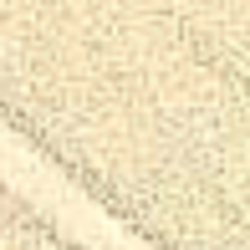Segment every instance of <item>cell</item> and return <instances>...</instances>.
I'll return each instance as SVG.
<instances>
[{
	"mask_svg": "<svg viewBox=\"0 0 250 250\" xmlns=\"http://www.w3.org/2000/svg\"><path fill=\"white\" fill-rule=\"evenodd\" d=\"M174 138H179V153H189V158H214V153H220V143H225V123H220V112H209V107H189V112H179Z\"/></svg>",
	"mask_w": 250,
	"mask_h": 250,
	"instance_id": "cell-1",
	"label": "cell"
}]
</instances>
